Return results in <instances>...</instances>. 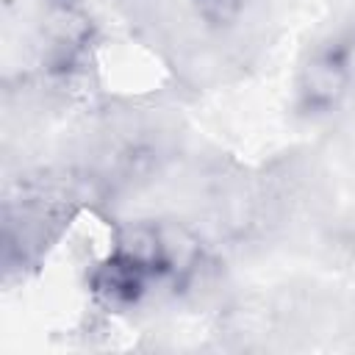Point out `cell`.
<instances>
[{
	"label": "cell",
	"instance_id": "cell-1",
	"mask_svg": "<svg viewBox=\"0 0 355 355\" xmlns=\"http://www.w3.org/2000/svg\"><path fill=\"white\" fill-rule=\"evenodd\" d=\"M355 80V28L319 42L297 78V108L305 116H322L338 108Z\"/></svg>",
	"mask_w": 355,
	"mask_h": 355
},
{
	"label": "cell",
	"instance_id": "cell-3",
	"mask_svg": "<svg viewBox=\"0 0 355 355\" xmlns=\"http://www.w3.org/2000/svg\"><path fill=\"white\" fill-rule=\"evenodd\" d=\"M189 6L194 8L197 19L205 28L227 31V28H233L241 19L247 0H189Z\"/></svg>",
	"mask_w": 355,
	"mask_h": 355
},
{
	"label": "cell",
	"instance_id": "cell-2",
	"mask_svg": "<svg viewBox=\"0 0 355 355\" xmlns=\"http://www.w3.org/2000/svg\"><path fill=\"white\" fill-rule=\"evenodd\" d=\"M150 272L136 263L133 258L122 255L116 250V255L111 261H105L97 272H94V291L105 300V302H114V305H130L136 302L144 291H147V283H150Z\"/></svg>",
	"mask_w": 355,
	"mask_h": 355
},
{
	"label": "cell",
	"instance_id": "cell-4",
	"mask_svg": "<svg viewBox=\"0 0 355 355\" xmlns=\"http://www.w3.org/2000/svg\"><path fill=\"white\" fill-rule=\"evenodd\" d=\"M50 3H67V0H50Z\"/></svg>",
	"mask_w": 355,
	"mask_h": 355
}]
</instances>
